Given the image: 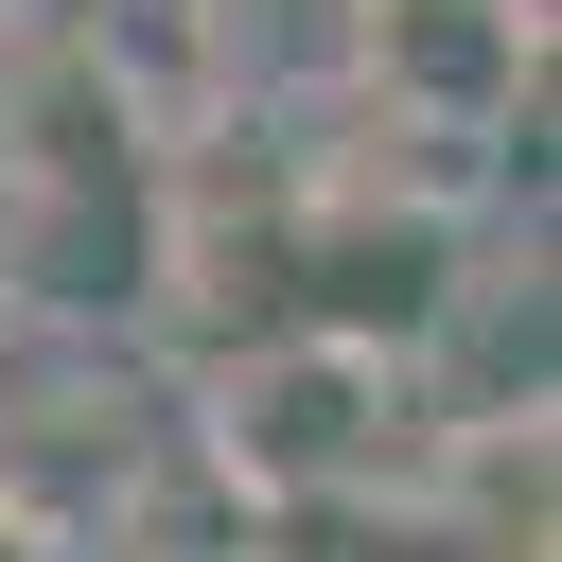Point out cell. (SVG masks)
Returning a JSON list of instances; mask_svg holds the SVG:
<instances>
[{"label":"cell","instance_id":"6da1fadb","mask_svg":"<svg viewBox=\"0 0 562 562\" xmlns=\"http://www.w3.org/2000/svg\"><path fill=\"white\" fill-rule=\"evenodd\" d=\"M386 422H404V351H351V334H246L193 386V457L246 509H351L386 474Z\"/></svg>","mask_w":562,"mask_h":562},{"label":"cell","instance_id":"7a4b0ae2","mask_svg":"<svg viewBox=\"0 0 562 562\" xmlns=\"http://www.w3.org/2000/svg\"><path fill=\"white\" fill-rule=\"evenodd\" d=\"M0 562H70V544H53V527H35V509H0Z\"/></svg>","mask_w":562,"mask_h":562},{"label":"cell","instance_id":"3957f363","mask_svg":"<svg viewBox=\"0 0 562 562\" xmlns=\"http://www.w3.org/2000/svg\"><path fill=\"white\" fill-rule=\"evenodd\" d=\"M105 562H246V544H105Z\"/></svg>","mask_w":562,"mask_h":562},{"label":"cell","instance_id":"277c9868","mask_svg":"<svg viewBox=\"0 0 562 562\" xmlns=\"http://www.w3.org/2000/svg\"><path fill=\"white\" fill-rule=\"evenodd\" d=\"M18 35H35V18H0V70H18Z\"/></svg>","mask_w":562,"mask_h":562}]
</instances>
